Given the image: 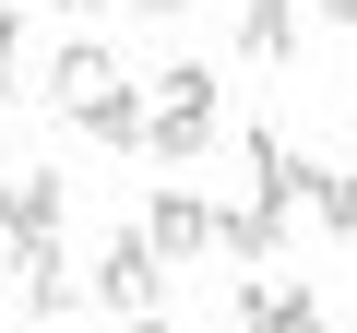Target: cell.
<instances>
[{
	"mask_svg": "<svg viewBox=\"0 0 357 333\" xmlns=\"http://www.w3.org/2000/svg\"><path fill=\"white\" fill-rule=\"evenodd\" d=\"M72 119H84L107 155H143V84H107V95H84Z\"/></svg>",
	"mask_w": 357,
	"mask_h": 333,
	"instance_id": "cell-8",
	"label": "cell"
},
{
	"mask_svg": "<svg viewBox=\"0 0 357 333\" xmlns=\"http://www.w3.org/2000/svg\"><path fill=\"white\" fill-rule=\"evenodd\" d=\"M238 333H321L310 286H238Z\"/></svg>",
	"mask_w": 357,
	"mask_h": 333,
	"instance_id": "cell-7",
	"label": "cell"
},
{
	"mask_svg": "<svg viewBox=\"0 0 357 333\" xmlns=\"http://www.w3.org/2000/svg\"><path fill=\"white\" fill-rule=\"evenodd\" d=\"M321 13H333V24H357V0H321Z\"/></svg>",
	"mask_w": 357,
	"mask_h": 333,
	"instance_id": "cell-13",
	"label": "cell"
},
{
	"mask_svg": "<svg viewBox=\"0 0 357 333\" xmlns=\"http://www.w3.org/2000/svg\"><path fill=\"white\" fill-rule=\"evenodd\" d=\"M298 203H310L321 238H357V166H310L298 155Z\"/></svg>",
	"mask_w": 357,
	"mask_h": 333,
	"instance_id": "cell-6",
	"label": "cell"
},
{
	"mask_svg": "<svg viewBox=\"0 0 357 333\" xmlns=\"http://www.w3.org/2000/svg\"><path fill=\"white\" fill-rule=\"evenodd\" d=\"M72 13H96V0H72Z\"/></svg>",
	"mask_w": 357,
	"mask_h": 333,
	"instance_id": "cell-15",
	"label": "cell"
},
{
	"mask_svg": "<svg viewBox=\"0 0 357 333\" xmlns=\"http://www.w3.org/2000/svg\"><path fill=\"white\" fill-rule=\"evenodd\" d=\"M345 107H357V95H345Z\"/></svg>",
	"mask_w": 357,
	"mask_h": 333,
	"instance_id": "cell-16",
	"label": "cell"
},
{
	"mask_svg": "<svg viewBox=\"0 0 357 333\" xmlns=\"http://www.w3.org/2000/svg\"><path fill=\"white\" fill-rule=\"evenodd\" d=\"M72 309H84V274H72L60 238H36L24 250V321H72Z\"/></svg>",
	"mask_w": 357,
	"mask_h": 333,
	"instance_id": "cell-5",
	"label": "cell"
},
{
	"mask_svg": "<svg viewBox=\"0 0 357 333\" xmlns=\"http://www.w3.org/2000/svg\"><path fill=\"white\" fill-rule=\"evenodd\" d=\"M215 131H227V107H215V72H203V60H178V72L143 95V155L167 166V179H178L191 155H215Z\"/></svg>",
	"mask_w": 357,
	"mask_h": 333,
	"instance_id": "cell-1",
	"label": "cell"
},
{
	"mask_svg": "<svg viewBox=\"0 0 357 333\" xmlns=\"http://www.w3.org/2000/svg\"><path fill=\"white\" fill-rule=\"evenodd\" d=\"M60 203H72V179H60V166H13V179H0V238H13V250L60 238Z\"/></svg>",
	"mask_w": 357,
	"mask_h": 333,
	"instance_id": "cell-4",
	"label": "cell"
},
{
	"mask_svg": "<svg viewBox=\"0 0 357 333\" xmlns=\"http://www.w3.org/2000/svg\"><path fill=\"white\" fill-rule=\"evenodd\" d=\"M84 297H96V309H119V321H167V262L143 250V226H119V238L84 262Z\"/></svg>",
	"mask_w": 357,
	"mask_h": 333,
	"instance_id": "cell-2",
	"label": "cell"
},
{
	"mask_svg": "<svg viewBox=\"0 0 357 333\" xmlns=\"http://www.w3.org/2000/svg\"><path fill=\"white\" fill-rule=\"evenodd\" d=\"M143 250H155V262H203V250H215V203H203L191 179H155V203H143Z\"/></svg>",
	"mask_w": 357,
	"mask_h": 333,
	"instance_id": "cell-3",
	"label": "cell"
},
{
	"mask_svg": "<svg viewBox=\"0 0 357 333\" xmlns=\"http://www.w3.org/2000/svg\"><path fill=\"white\" fill-rule=\"evenodd\" d=\"M107 84H131V72H119V60L96 48V36H72V48H60V72H48V95H60V107H84V95H107Z\"/></svg>",
	"mask_w": 357,
	"mask_h": 333,
	"instance_id": "cell-9",
	"label": "cell"
},
{
	"mask_svg": "<svg viewBox=\"0 0 357 333\" xmlns=\"http://www.w3.org/2000/svg\"><path fill=\"white\" fill-rule=\"evenodd\" d=\"M131 13H155V24H178V13H191V0H131Z\"/></svg>",
	"mask_w": 357,
	"mask_h": 333,
	"instance_id": "cell-12",
	"label": "cell"
},
{
	"mask_svg": "<svg viewBox=\"0 0 357 333\" xmlns=\"http://www.w3.org/2000/svg\"><path fill=\"white\" fill-rule=\"evenodd\" d=\"M0 84H24V13L0 0Z\"/></svg>",
	"mask_w": 357,
	"mask_h": 333,
	"instance_id": "cell-11",
	"label": "cell"
},
{
	"mask_svg": "<svg viewBox=\"0 0 357 333\" xmlns=\"http://www.w3.org/2000/svg\"><path fill=\"white\" fill-rule=\"evenodd\" d=\"M131 333H178V321H131Z\"/></svg>",
	"mask_w": 357,
	"mask_h": 333,
	"instance_id": "cell-14",
	"label": "cell"
},
{
	"mask_svg": "<svg viewBox=\"0 0 357 333\" xmlns=\"http://www.w3.org/2000/svg\"><path fill=\"white\" fill-rule=\"evenodd\" d=\"M238 48L250 60H286L298 48V0H238Z\"/></svg>",
	"mask_w": 357,
	"mask_h": 333,
	"instance_id": "cell-10",
	"label": "cell"
}]
</instances>
